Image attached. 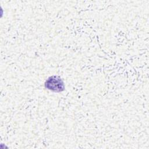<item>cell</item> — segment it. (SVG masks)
I'll return each mask as SVG.
<instances>
[{
	"instance_id": "cell-1",
	"label": "cell",
	"mask_w": 149,
	"mask_h": 149,
	"mask_svg": "<svg viewBox=\"0 0 149 149\" xmlns=\"http://www.w3.org/2000/svg\"><path fill=\"white\" fill-rule=\"evenodd\" d=\"M44 87L53 93H61L65 90V83L61 76L58 75L48 77L44 82Z\"/></svg>"
}]
</instances>
